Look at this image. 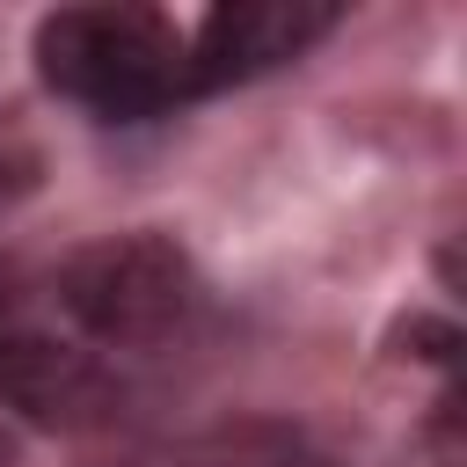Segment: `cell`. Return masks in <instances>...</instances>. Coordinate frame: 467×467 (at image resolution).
<instances>
[{
	"label": "cell",
	"mask_w": 467,
	"mask_h": 467,
	"mask_svg": "<svg viewBox=\"0 0 467 467\" xmlns=\"http://www.w3.org/2000/svg\"><path fill=\"white\" fill-rule=\"evenodd\" d=\"M7 190H15V161H0V197H7Z\"/></svg>",
	"instance_id": "obj_6"
},
{
	"label": "cell",
	"mask_w": 467,
	"mask_h": 467,
	"mask_svg": "<svg viewBox=\"0 0 467 467\" xmlns=\"http://www.w3.org/2000/svg\"><path fill=\"white\" fill-rule=\"evenodd\" d=\"M299 460H306V438L292 423L241 416V423H204L190 438H168L124 467H299Z\"/></svg>",
	"instance_id": "obj_5"
},
{
	"label": "cell",
	"mask_w": 467,
	"mask_h": 467,
	"mask_svg": "<svg viewBox=\"0 0 467 467\" xmlns=\"http://www.w3.org/2000/svg\"><path fill=\"white\" fill-rule=\"evenodd\" d=\"M336 22H343V7H328V0H234V7H212L197 22V36H182V80H190V95L263 80V73L306 58Z\"/></svg>",
	"instance_id": "obj_4"
},
{
	"label": "cell",
	"mask_w": 467,
	"mask_h": 467,
	"mask_svg": "<svg viewBox=\"0 0 467 467\" xmlns=\"http://www.w3.org/2000/svg\"><path fill=\"white\" fill-rule=\"evenodd\" d=\"M0 467H15V452H7V438H0Z\"/></svg>",
	"instance_id": "obj_7"
},
{
	"label": "cell",
	"mask_w": 467,
	"mask_h": 467,
	"mask_svg": "<svg viewBox=\"0 0 467 467\" xmlns=\"http://www.w3.org/2000/svg\"><path fill=\"white\" fill-rule=\"evenodd\" d=\"M36 73L102 124H146L190 102L182 29L161 7H58L36 22Z\"/></svg>",
	"instance_id": "obj_1"
},
{
	"label": "cell",
	"mask_w": 467,
	"mask_h": 467,
	"mask_svg": "<svg viewBox=\"0 0 467 467\" xmlns=\"http://www.w3.org/2000/svg\"><path fill=\"white\" fill-rule=\"evenodd\" d=\"M0 401L44 431H102L124 416L131 387L73 328H58L29 299L0 292Z\"/></svg>",
	"instance_id": "obj_3"
},
{
	"label": "cell",
	"mask_w": 467,
	"mask_h": 467,
	"mask_svg": "<svg viewBox=\"0 0 467 467\" xmlns=\"http://www.w3.org/2000/svg\"><path fill=\"white\" fill-rule=\"evenodd\" d=\"M51 306L88 350H161L197 321L204 277L168 234H102L51 270Z\"/></svg>",
	"instance_id": "obj_2"
}]
</instances>
